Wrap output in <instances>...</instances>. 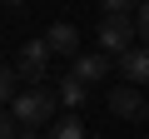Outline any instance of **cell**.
I'll list each match as a JSON object with an SVG mask.
<instances>
[{"label":"cell","instance_id":"obj_1","mask_svg":"<svg viewBox=\"0 0 149 139\" xmlns=\"http://www.w3.org/2000/svg\"><path fill=\"white\" fill-rule=\"evenodd\" d=\"M10 114L20 119V129H45V124H55V119H60V95H55V90H45V85H30V90H20V95H15Z\"/></svg>","mask_w":149,"mask_h":139},{"label":"cell","instance_id":"obj_2","mask_svg":"<svg viewBox=\"0 0 149 139\" xmlns=\"http://www.w3.org/2000/svg\"><path fill=\"white\" fill-rule=\"evenodd\" d=\"M50 60H55V50H50L45 40H25V50L15 55V75H20V80H30V85H45Z\"/></svg>","mask_w":149,"mask_h":139},{"label":"cell","instance_id":"obj_3","mask_svg":"<svg viewBox=\"0 0 149 139\" xmlns=\"http://www.w3.org/2000/svg\"><path fill=\"white\" fill-rule=\"evenodd\" d=\"M95 40H100V50H104L109 60H114V55L124 60V55L139 45V30H134V20H100V35H95Z\"/></svg>","mask_w":149,"mask_h":139},{"label":"cell","instance_id":"obj_4","mask_svg":"<svg viewBox=\"0 0 149 139\" xmlns=\"http://www.w3.org/2000/svg\"><path fill=\"white\" fill-rule=\"evenodd\" d=\"M109 114H119V119H144L149 104H144L139 85H114V90H109Z\"/></svg>","mask_w":149,"mask_h":139},{"label":"cell","instance_id":"obj_5","mask_svg":"<svg viewBox=\"0 0 149 139\" xmlns=\"http://www.w3.org/2000/svg\"><path fill=\"white\" fill-rule=\"evenodd\" d=\"M70 75H74V80H85V85L109 80V55H104V50H80V55L70 60Z\"/></svg>","mask_w":149,"mask_h":139},{"label":"cell","instance_id":"obj_6","mask_svg":"<svg viewBox=\"0 0 149 139\" xmlns=\"http://www.w3.org/2000/svg\"><path fill=\"white\" fill-rule=\"evenodd\" d=\"M45 45H50L55 55H70V60H74V55H80V30H74L70 20H55V25L45 30Z\"/></svg>","mask_w":149,"mask_h":139},{"label":"cell","instance_id":"obj_7","mask_svg":"<svg viewBox=\"0 0 149 139\" xmlns=\"http://www.w3.org/2000/svg\"><path fill=\"white\" fill-rule=\"evenodd\" d=\"M119 80H129V85H149V45H134V50L119 60Z\"/></svg>","mask_w":149,"mask_h":139},{"label":"cell","instance_id":"obj_8","mask_svg":"<svg viewBox=\"0 0 149 139\" xmlns=\"http://www.w3.org/2000/svg\"><path fill=\"white\" fill-rule=\"evenodd\" d=\"M55 95H60V104H70V109H80V104H85V95H90V85H85V80H74V75H65Z\"/></svg>","mask_w":149,"mask_h":139},{"label":"cell","instance_id":"obj_9","mask_svg":"<svg viewBox=\"0 0 149 139\" xmlns=\"http://www.w3.org/2000/svg\"><path fill=\"white\" fill-rule=\"evenodd\" d=\"M50 139H85V124H80V114H60V119L50 124Z\"/></svg>","mask_w":149,"mask_h":139},{"label":"cell","instance_id":"obj_10","mask_svg":"<svg viewBox=\"0 0 149 139\" xmlns=\"http://www.w3.org/2000/svg\"><path fill=\"white\" fill-rule=\"evenodd\" d=\"M100 5H104V20H134V10L144 0H100Z\"/></svg>","mask_w":149,"mask_h":139},{"label":"cell","instance_id":"obj_11","mask_svg":"<svg viewBox=\"0 0 149 139\" xmlns=\"http://www.w3.org/2000/svg\"><path fill=\"white\" fill-rule=\"evenodd\" d=\"M15 80H20L15 70H0V109H5V104H15V95H20V90H15Z\"/></svg>","mask_w":149,"mask_h":139},{"label":"cell","instance_id":"obj_12","mask_svg":"<svg viewBox=\"0 0 149 139\" xmlns=\"http://www.w3.org/2000/svg\"><path fill=\"white\" fill-rule=\"evenodd\" d=\"M0 139H20V119L10 109H0Z\"/></svg>","mask_w":149,"mask_h":139},{"label":"cell","instance_id":"obj_13","mask_svg":"<svg viewBox=\"0 0 149 139\" xmlns=\"http://www.w3.org/2000/svg\"><path fill=\"white\" fill-rule=\"evenodd\" d=\"M134 30H139V45H149V0L134 10Z\"/></svg>","mask_w":149,"mask_h":139},{"label":"cell","instance_id":"obj_14","mask_svg":"<svg viewBox=\"0 0 149 139\" xmlns=\"http://www.w3.org/2000/svg\"><path fill=\"white\" fill-rule=\"evenodd\" d=\"M20 139H45V134L40 129H20Z\"/></svg>","mask_w":149,"mask_h":139},{"label":"cell","instance_id":"obj_15","mask_svg":"<svg viewBox=\"0 0 149 139\" xmlns=\"http://www.w3.org/2000/svg\"><path fill=\"white\" fill-rule=\"evenodd\" d=\"M5 5H25V0H5Z\"/></svg>","mask_w":149,"mask_h":139},{"label":"cell","instance_id":"obj_16","mask_svg":"<svg viewBox=\"0 0 149 139\" xmlns=\"http://www.w3.org/2000/svg\"><path fill=\"white\" fill-rule=\"evenodd\" d=\"M45 139H50V134H45Z\"/></svg>","mask_w":149,"mask_h":139}]
</instances>
